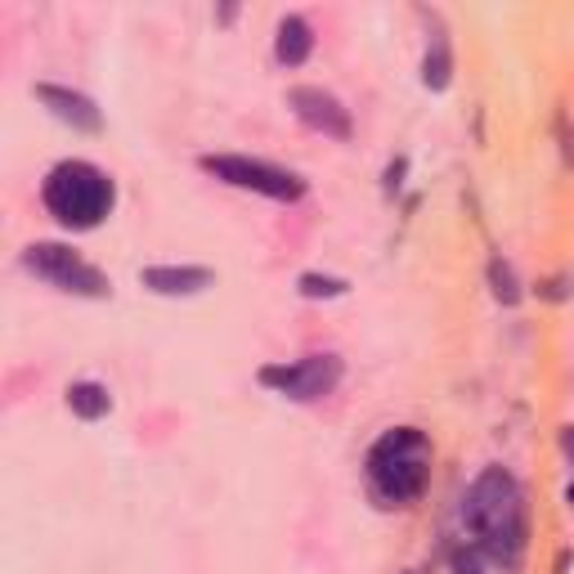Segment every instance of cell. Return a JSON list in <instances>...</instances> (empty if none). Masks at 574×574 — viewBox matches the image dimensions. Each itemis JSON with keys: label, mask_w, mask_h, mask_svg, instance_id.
Wrapping results in <instances>:
<instances>
[{"label": "cell", "mask_w": 574, "mask_h": 574, "mask_svg": "<svg viewBox=\"0 0 574 574\" xmlns=\"http://www.w3.org/2000/svg\"><path fill=\"white\" fill-rule=\"evenodd\" d=\"M463 525L485 561L503 570H521L530 547V507L525 490L507 467H485L463 494Z\"/></svg>", "instance_id": "cell-1"}, {"label": "cell", "mask_w": 574, "mask_h": 574, "mask_svg": "<svg viewBox=\"0 0 574 574\" xmlns=\"http://www.w3.org/2000/svg\"><path fill=\"white\" fill-rule=\"evenodd\" d=\"M435 449L417 426H391L373 440L364 457V485L377 507H413L431 485Z\"/></svg>", "instance_id": "cell-2"}, {"label": "cell", "mask_w": 574, "mask_h": 574, "mask_svg": "<svg viewBox=\"0 0 574 574\" xmlns=\"http://www.w3.org/2000/svg\"><path fill=\"white\" fill-rule=\"evenodd\" d=\"M41 207L50 211V220H59L72 234H85V229H99L112 207H118V184L112 175L85 158H63L46 171L41 180Z\"/></svg>", "instance_id": "cell-3"}, {"label": "cell", "mask_w": 574, "mask_h": 574, "mask_svg": "<svg viewBox=\"0 0 574 574\" xmlns=\"http://www.w3.org/2000/svg\"><path fill=\"white\" fill-rule=\"evenodd\" d=\"M198 167L207 175H215L220 184H234V189H248V193H261L270 202H301L305 198V180L288 167H274L265 158H248V153H202Z\"/></svg>", "instance_id": "cell-4"}, {"label": "cell", "mask_w": 574, "mask_h": 574, "mask_svg": "<svg viewBox=\"0 0 574 574\" xmlns=\"http://www.w3.org/2000/svg\"><path fill=\"white\" fill-rule=\"evenodd\" d=\"M23 270L37 274L41 283L68 292V296H85V301L112 296V279H108L99 265H90V261H85L77 248H68V243H32V248L23 252Z\"/></svg>", "instance_id": "cell-5"}, {"label": "cell", "mask_w": 574, "mask_h": 574, "mask_svg": "<svg viewBox=\"0 0 574 574\" xmlns=\"http://www.w3.org/2000/svg\"><path fill=\"white\" fill-rule=\"evenodd\" d=\"M341 377H346V364L336 355H305V360H292V364H265L256 373V382L292 404H314V400H328Z\"/></svg>", "instance_id": "cell-6"}, {"label": "cell", "mask_w": 574, "mask_h": 574, "mask_svg": "<svg viewBox=\"0 0 574 574\" xmlns=\"http://www.w3.org/2000/svg\"><path fill=\"white\" fill-rule=\"evenodd\" d=\"M288 108H292V118H296L305 131H314V135H323V140H341V144H346V140L355 135L351 108L341 103L336 94H328L323 85H292V90H288Z\"/></svg>", "instance_id": "cell-7"}, {"label": "cell", "mask_w": 574, "mask_h": 574, "mask_svg": "<svg viewBox=\"0 0 574 574\" xmlns=\"http://www.w3.org/2000/svg\"><path fill=\"white\" fill-rule=\"evenodd\" d=\"M32 94L50 108V118H59L63 127H72L77 135H99L103 131V112L90 94L72 90V85H54V81H37Z\"/></svg>", "instance_id": "cell-8"}, {"label": "cell", "mask_w": 574, "mask_h": 574, "mask_svg": "<svg viewBox=\"0 0 574 574\" xmlns=\"http://www.w3.org/2000/svg\"><path fill=\"white\" fill-rule=\"evenodd\" d=\"M140 283L153 296H198L215 283V270H207V265H149V270H140Z\"/></svg>", "instance_id": "cell-9"}, {"label": "cell", "mask_w": 574, "mask_h": 574, "mask_svg": "<svg viewBox=\"0 0 574 574\" xmlns=\"http://www.w3.org/2000/svg\"><path fill=\"white\" fill-rule=\"evenodd\" d=\"M310 54H314V28H310V19L283 14L279 28H274V59L283 68H301Z\"/></svg>", "instance_id": "cell-10"}, {"label": "cell", "mask_w": 574, "mask_h": 574, "mask_svg": "<svg viewBox=\"0 0 574 574\" xmlns=\"http://www.w3.org/2000/svg\"><path fill=\"white\" fill-rule=\"evenodd\" d=\"M422 85L435 90V94L453 85V46H449L444 32H435V37L426 41V54H422Z\"/></svg>", "instance_id": "cell-11"}, {"label": "cell", "mask_w": 574, "mask_h": 574, "mask_svg": "<svg viewBox=\"0 0 574 574\" xmlns=\"http://www.w3.org/2000/svg\"><path fill=\"white\" fill-rule=\"evenodd\" d=\"M68 409L81 422H99V417L112 413V391L103 382H72L68 386Z\"/></svg>", "instance_id": "cell-12"}, {"label": "cell", "mask_w": 574, "mask_h": 574, "mask_svg": "<svg viewBox=\"0 0 574 574\" xmlns=\"http://www.w3.org/2000/svg\"><path fill=\"white\" fill-rule=\"evenodd\" d=\"M296 292H301L305 301H341V296L351 292V283L336 279V274H314V270H305V274L296 279Z\"/></svg>", "instance_id": "cell-13"}, {"label": "cell", "mask_w": 574, "mask_h": 574, "mask_svg": "<svg viewBox=\"0 0 574 574\" xmlns=\"http://www.w3.org/2000/svg\"><path fill=\"white\" fill-rule=\"evenodd\" d=\"M485 274H490V292H494L499 305H521V296H525V292H521V279H516V270H512L503 256H494Z\"/></svg>", "instance_id": "cell-14"}, {"label": "cell", "mask_w": 574, "mask_h": 574, "mask_svg": "<svg viewBox=\"0 0 574 574\" xmlns=\"http://www.w3.org/2000/svg\"><path fill=\"white\" fill-rule=\"evenodd\" d=\"M449 570L453 574H485V552L476 543H457V547H449Z\"/></svg>", "instance_id": "cell-15"}, {"label": "cell", "mask_w": 574, "mask_h": 574, "mask_svg": "<svg viewBox=\"0 0 574 574\" xmlns=\"http://www.w3.org/2000/svg\"><path fill=\"white\" fill-rule=\"evenodd\" d=\"M404 171H409V158H395V162L386 167V193H391V198L400 193V184H404Z\"/></svg>", "instance_id": "cell-16"}, {"label": "cell", "mask_w": 574, "mask_h": 574, "mask_svg": "<svg viewBox=\"0 0 574 574\" xmlns=\"http://www.w3.org/2000/svg\"><path fill=\"white\" fill-rule=\"evenodd\" d=\"M543 296H547V301H565V296H570V279H565V274H561V279H547V283H543Z\"/></svg>", "instance_id": "cell-17"}, {"label": "cell", "mask_w": 574, "mask_h": 574, "mask_svg": "<svg viewBox=\"0 0 574 574\" xmlns=\"http://www.w3.org/2000/svg\"><path fill=\"white\" fill-rule=\"evenodd\" d=\"M561 453H565V463L574 467V426H565V431H561Z\"/></svg>", "instance_id": "cell-18"}, {"label": "cell", "mask_w": 574, "mask_h": 574, "mask_svg": "<svg viewBox=\"0 0 574 574\" xmlns=\"http://www.w3.org/2000/svg\"><path fill=\"white\" fill-rule=\"evenodd\" d=\"M565 503H570V507H574V481H570V485H565Z\"/></svg>", "instance_id": "cell-19"}]
</instances>
